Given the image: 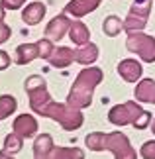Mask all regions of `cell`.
Segmentation results:
<instances>
[{
	"label": "cell",
	"mask_w": 155,
	"mask_h": 159,
	"mask_svg": "<svg viewBox=\"0 0 155 159\" xmlns=\"http://www.w3.org/2000/svg\"><path fill=\"white\" fill-rule=\"evenodd\" d=\"M141 155L145 159H155V142H145L141 145Z\"/></svg>",
	"instance_id": "obj_23"
},
{
	"label": "cell",
	"mask_w": 155,
	"mask_h": 159,
	"mask_svg": "<svg viewBox=\"0 0 155 159\" xmlns=\"http://www.w3.org/2000/svg\"><path fill=\"white\" fill-rule=\"evenodd\" d=\"M4 16H6V8H4V4L0 2V24L4 22Z\"/></svg>",
	"instance_id": "obj_27"
},
{
	"label": "cell",
	"mask_w": 155,
	"mask_h": 159,
	"mask_svg": "<svg viewBox=\"0 0 155 159\" xmlns=\"http://www.w3.org/2000/svg\"><path fill=\"white\" fill-rule=\"evenodd\" d=\"M10 63H12V59H10V55L6 53V51H2L0 49V71H4V69H8L10 67Z\"/></svg>",
	"instance_id": "obj_26"
},
{
	"label": "cell",
	"mask_w": 155,
	"mask_h": 159,
	"mask_svg": "<svg viewBox=\"0 0 155 159\" xmlns=\"http://www.w3.org/2000/svg\"><path fill=\"white\" fill-rule=\"evenodd\" d=\"M151 114L145 112L141 106H138L134 100H128L124 104H116L108 112V122L114 126H134L138 130L149 126Z\"/></svg>",
	"instance_id": "obj_3"
},
{
	"label": "cell",
	"mask_w": 155,
	"mask_h": 159,
	"mask_svg": "<svg viewBox=\"0 0 155 159\" xmlns=\"http://www.w3.org/2000/svg\"><path fill=\"white\" fill-rule=\"evenodd\" d=\"M69 38H71V41L75 45H84V43H89V39H90V30L86 28L80 20H77V22L71 24Z\"/></svg>",
	"instance_id": "obj_18"
},
{
	"label": "cell",
	"mask_w": 155,
	"mask_h": 159,
	"mask_svg": "<svg viewBox=\"0 0 155 159\" xmlns=\"http://www.w3.org/2000/svg\"><path fill=\"white\" fill-rule=\"evenodd\" d=\"M24 89H26L28 98H30V108H32L35 114L43 116L45 110H47V106L53 102L51 96H49L45 79L39 77V75H30L26 79V83H24Z\"/></svg>",
	"instance_id": "obj_6"
},
{
	"label": "cell",
	"mask_w": 155,
	"mask_h": 159,
	"mask_svg": "<svg viewBox=\"0 0 155 159\" xmlns=\"http://www.w3.org/2000/svg\"><path fill=\"white\" fill-rule=\"evenodd\" d=\"M96 59H98V47L94 43H90V41L84 45H79L75 49V61L80 65H84V67L92 65Z\"/></svg>",
	"instance_id": "obj_16"
},
{
	"label": "cell",
	"mask_w": 155,
	"mask_h": 159,
	"mask_svg": "<svg viewBox=\"0 0 155 159\" xmlns=\"http://www.w3.org/2000/svg\"><path fill=\"white\" fill-rule=\"evenodd\" d=\"M45 12H47V8H45L43 2H32L24 8L22 20H24V24H28V26H35V24H39L43 20Z\"/></svg>",
	"instance_id": "obj_14"
},
{
	"label": "cell",
	"mask_w": 155,
	"mask_h": 159,
	"mask_svg": "<svg viewBox=\"0 0 155 159\" xmlns=\"http://www.w3.org/2000/svg\"><path fill=\"white\" fill-rule=\"evenodd\" d=\"M86 148L90 151H112L114 159H138L134 148L130 145V139L122 132L112 134H102V132H92L86 136Z\"/></svg>",
	"instance_id": "obj_2"
},
{
	"label": "cell",
	"mask_w": 155,
	"mask_h": 159,
	"mask_svg": "<svg viewBox=\"0 0 155 159\" xmlns=\"http://www.w3.org/2000/svg\"><path fill=\"white\" fill-rule=\"evenodd\" d=\"M135 100L155 104V81L153 79H144L141 83H138V87H135Z\"/></svg>",
	"instance_id": "obj_17"
},
{
	"label": "cell",
	"mask_w": 155,
	"mask_h": 159,
	"mask_svg": "<svg viewBox=\"0 0 155 159\" xmlns=\"http://www.w3.org/2000/svg\"><path fill=\"white\" fill-rule=\"evenodd\" d=\"M0 2H2L4 8H8V10H18V8H22V6H24L26 0H0Z\"/></svg>",
	"instance_id": "obj_24"
},
{
	"label": "cell",
	"mask_w": 155,
	"mask_h": 159,
	"mask_svg": "<svg viewBox=\"0 0 155 159\" xmlns=\"http://www.w3.org/2000/svg\"><path fill=\"white\" fill-rule=\"evenodd\" d=\"M39 57V45L38 43H22L16 47V63L18 65H28L34 59Z\"/></svg>",
	"instance_id": "obj_15"
},
{
	"label": "cell",
	"mask_w": 155,
	"mask_h": 159,
	"mask_svg": "<svg viewBox=\"0 0 155 159\" xmlns=\"http://www.w3.org/2000/svg\"><path fill=\"white\" fill-rule=\"evenodd\" d=\"M38 45H39V57L41 59H49L51 57V53L55 49V45H53V41L49 39V38H43L38 41Z\"/></svg>",
	"instance_id": "obj_22"
},
{
	"label": "cell",
	"mask_w": 155,
	"mask_h": 159,
	"mask_svg": "<svg viewBox=\"0 0 155 159\" xmlns=\"http://www.w3.org/2000/svg\"><path fill=\"white\" fill-rule=\"evenodd\" d=\"M102 0H71L69 4L65 6V14L69 16H75V18H83L90 12H94L98 6H100Z\"/></svg>",
	"instance_id": "obj_11"
},
{
	"label": "cell",
	"mask_w": 155,
	"mask_h": 159,
	"mask_svg": "<svg viewBox=\"0 0 155 159\" xmlns=\"http://www.w3.org/2000/svg\"><path fill=\"white\" fill-rule=\"evenodd\" d=\"M118 75L126 83H138L141 77V65L135 59H122L118 63Z\"/></svg>",
	"instance_id": "obj_12"
},
{
	"label": "cell",
	"mask_w": 155,
	"mask_h": 159,
	"mask_svg": "<svg viewBox=\"0 0 155 159\" xmlns=\"http://www.w3.org/2000/svg\"><path fill=\"white\" fill-rule=\"evenodd\" d=\"M43 116L55 120L67 132L77 130V128H80L83 122H84L83 112H80L79 108H73L71 104H67V102H65V104H61V102H51V104L47 106V110H45Z\"/></svg>",
	"instance_id": "obj_5"
},
{
	"label": "cell",
	"mask_w": 155,
	"mask_h": 159,
	"mask_svg": "<svg viewBox=\"0 0 155 159\" xmlns=\"http://www.w3.org/2000/svg\"><path fill=\"white\" fill-rule=\"evenodd\" d=\"M22 145H24V138L18 136L16 132H10L8 136L4 138V151H8V153H18V151H22Z\"/></svg>",
	"instance_id": "obj_21"
},
{
	"label": "cell",
	"mask_w": 155,
	"mask_h": 159,
	"mask_svg": "<svg viewBox=\"0 0 155 159\" xmlns=\"http://www.w3.org/2000/svg\"><path fill=\"white\" fill-rule=\"evenodd\" d=\"M102 32L110 38H116L120 32H124V20H120L118 16H108L102 24Z\"/></svg>",
	"instance_id": "obj_19"
},
{
	"label": "cell",
	"mask_w": 155,
	"mask_h": 159,
	"mask_svg": "<svg viewBox=\"0 0 155 159\" xmlns=\"http://www.w3.org/2000/svg\"><path fill=\"white\" fill-rule=\"evenodd\" d=\"M47 61H49L51 67L65 69V67H69L73 61H75V49H71V47H55L51 57H49Z\"/></svg>",
	"instance_id": "obj_13"
},
{
	"label": "cell",
	"mask_w": 155,
	"mask_h": 159,
	"mask_svg": "<svg viewBox=\"0 0 155 159\" xmlns=\"http://www.w3.org/2000/svg\"><path fill=\"white\" fill-rule=\"evenodd\" d=\"M126 47H128V51L139 55L145 63H153L155 61V39L151 38V35H145L141 32L128 34Z\"/></svg>",
	"instance_id": "obj_8"
},
{
	"label": "cell",
	"mask_w": 155,
	"mask_h": 159,
	"mask_svg": "<svg viewBox=\"0 0 155 159\" xmlns=\"http://www.w3.org/2000/svg\"><path fill=\"white\" fill-rule=\"evenodd\" d=\"M12 130H14L18 136H22L24 139L32 138V136H35V132H38V120H35L32 114H20L12 122Z\"/></svg>",
	"instance_id": "obj_10"
},
{
	"label": "cell",
	"mask_w": 155,
	"mask_h": 159,
	"mask_svg": "<svg viewBox=\"0 0 155 159\" xmlns=\"http://www.w3.org/2000/svg\"><path fill=\"white\" fill-rule=\"evenodd\" d=\"M151 4H153V0H134V4L130 6L128 18L124 20V30L128 34L139 32V30L145 28L147 18L151 14Z\"/></svg>",
	"instance_id": "obj_7"
},
{
	"label": "cell",
	"mask_w": 155,
	"mask_h": 159,
	"mask_svg": "<svg viewBox=\"0 0 155 159\" xmlns=\"http://www.w3.org/2000/svg\"><path fill=\"white\" fill-rule=\"evenodd\" d=\"M12 35V30H10V26H6V24L2 22L0 24V45L4 43V41H8V38Z\"/></svg>",
	"instance_id": "obj_25"
},
{
	"label": "cell",
	"mask_w": 155,
	"mask_h": 159,
	"mask_svg": "<svg viewBox=\"0 0 155 159\" xmlns=\"http://www.w3.org/2000/svg\"><path fill=\"white\" fill-rule=\"evenodd\" d=\"M104 73L98 67H84L83 71L77 75L75 83L69 90V96H67V104H71L73 108H89L92 102V93H94L96 84L102 83Z\"/></svg>",
	"instance_id": "obj_1"
},
{
	"label": "cell",
	"mask_w": 155,
	"mask_h": 159,
	"mask_svg": "<svg viewBox=\"0 0 155 159\" xmlns=\"http://www.w3.org/2000/svg\"><path fill=\"white\" fill-rule=\"evenodd\" d=\"M34 159H84L80 148H57L49 134H39L34 142Z\"/></svg>",
	"instance_id": "obj_4"
},
{
	"label": "cell",
	"mask_w": 155,
	"mask_h": 159,
	"mask_svg": "<svg viewBox=\"0 0 155 159\" xmlns=\"http://www.w3.org/2000/svg\"><path fill=\"white\" fill-rule=\"evenodd\" d=\"M71 24L73 22L69 20V14H65V12L59 14V16H55L45 28V38H49L51 41H59L61 38H65V35L69 34Z\"/></svg>",
	"instance_id": "obj_9"
},
{
	"label": "cell",
	"mask_w": 155,
	"mask_h": 159,
	"mask_svg": "<svg viewBox=\"0 0 155 159\" xmlns=\"http://www.w3.org/2000/svg\"><path fill=\"white\" fill-rule=\"evenodd\" d=\"M18 102L12 94H0V120H6L10 114H14Z\"/></svg>",
	"instance_id": "obj_20"
},
{
	"label": "cell",
	"mask_w": 155,
	"mask_h": 159,
	"mask_svg": "<svg viewBox=\"0 0 155 159\" xmlns=\"http://www.w3.org/2000/svg\"><path fill=\"white\" fill-rule=\"evenodd\" d=\"M0 159H14V157H12V153H8V151H0Z\"/></svg>",
	"instance_id": "obj_28"
},
{
	"label": "cell",
	"mask_w": 155,
	"mask_h": 159,
	"mask_svg": "<svg viewBox=\"0 0 155 159\" xmlns=\"http://www.w3.org/2000/svg\"><path fill=\"white\" fill-rule=\"evenodd\" d=\"M151 132L155 134V120H153V124H151Z\"/></svg>",
	"instance_id": "obj_29"
}]
</instances>
